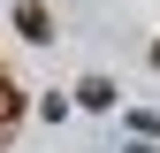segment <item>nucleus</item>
Returning <instances> with one entry per match:
<instances>
[{
  "instance_id": "obj_3",
  "label": "nucleus",
  "mask_w": 160,
  "mask_h": 153,
  "mask_svg": "<svg viewBox=\"0 0 160 153\" xmlns=\"http://www.w3.org/2000/svg\"><path fill=\"white\" fill-rule=\"evenodd\" d=\"M15 115H23V100H15V84H8V76H0V130H8Z\"/></svg>"
},
{
  "instance_id": "obj_1",
  "label": "nucleus",
  "mask_w": 160,
  "mask_h": 153,
  "mask_svg": "<svg viewBox=\"0 0 160 153\" xmlns=\"http://www.w3.org/2000/svg\"><path fill=\"white\" fill-rule=\"evenodd\" d=\"M15 31H23V38H46L53 23H46V8H38V0H15Z\"/></svg>"
},
{
  "instance_id": "obj_5",
  "label": "nucleus",
  "mask_w": 160,
  "mask_h": 153,
  "mask_svg": "<svg viewBox=\"0 0 160 153\" xmlns=\"http://www.w3.org/2000/svg\"><path fill=\"white\" fill-rule=\"evenodd\" d=\"M152 69H160V46H152Z\"/></svg>"
},
{
  "instance_id": "obj_2",
  "label": "nucleus",
  "mask_w": 160,
  "mask_h": 153,
  "mask_svg": "<svg viewBox=\"0 0 160 153\" xmlns=\"http://www.w3.org/2000/svg\"><path fill=\"white\" fill-rule=\"evenodd\" d=\"M76 107H114V84L107 76H84V84H76Z\"/></svg>"
},
{
  "instance_id": "obj_4",
  "label": "nucleus",
  "mask_w": 160,
  "mask_h": 153,
  "mask_svg": "<svg viewBox=\"0 0 160 153\" xmlns=\"http://www.w3.org/2000/svg\"><path fill=\"white\" fill-rule=\"evenodd\" d=\"M130 153H152V145H130Z\"/></svg>"
}]
</instances>
